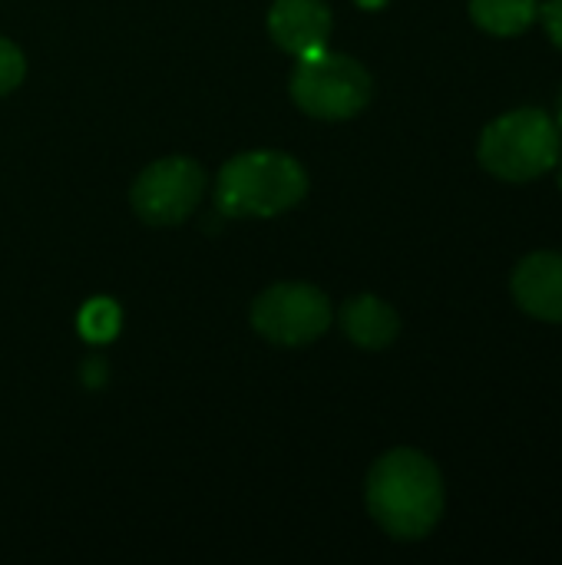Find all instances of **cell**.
I'll return each instance as SVG.
<instances>
[{"label": "cell", "instance_id": "obj_14", "mask_svg": "<svg viewBox=\"0 0 562 565\" xmlns=\"http://www.w3.org/2000/svg\"><path fill=\"white\" fill-rule=\"evenodd\" d=\"M354 3H358V7H364V10H381L388 0H354Z\"/></svg>", "mask_w": 562, "mask_h": 565}, {"label": "cell", "instance_id": "obj_6", "mask_svg": "<svg viewBox=\"0 0 562 565\" xmlns=\"http://www.w3.org/2000/svg\"><path fill=\"white\" fill-rule=\"evenodd\" d=\"M205 195V169L185 156H166L146 166L129 192L132 212L146 225H179Z\"/></svg>", "mask_w": 562, "mask_h": 565}, {"label": "cell", "instance_id": "obj_2", "mask_svg": "<svg viewBox=\"0 0 562 565\" xmlns=\"http://www.w3.org/2000/svg\"><path fill=\"white\" fill-rule=\"evenodd\" d=\"M308 195V175L288 152L255 149L229 159L215 179V205L229 218H272Z\"/></svg>", "mask_w": 562, "mask_h": 565}, {"label": "cell", "instance_id": "obj_1", "mask_svg": "<svg viewBox=\"0 0 562 565\" xmlns=\"http://www.w3.org/2000/svg\"><path fill=\"white\" fill-rule=\"evenodd\" d=\"M364 500L388 536L414 543L444 516V477L427 454L397 447L371 467Z\"/></svg>", "mask_w": 562, "mask_h": 565}, {"label": "cell", "instance_id": "obj_13", "mask_svg": "<svg viewBox=\"0 0 562 565\" xmlns=\"http://www.w3.org/2000/svg\"><path fill=\"white\" fill-rule=\"evenodd\" d=\"M540 13H543L550 40L562 50V0H547V7H540Z\"/></svg>", "mask_w": 562, "mask_h": 565}, {"label": "cell", "instance_id": "obj_7", "mask_svg": "<svg viewBox=\"0 0 562 565\" xmlns=\"http://www.w3.org/2000/svg\"><path fill=\"white\" fill-rule=\"evenodd\" d=\"M268 33L278 50L301 60L328 46L331 10L325 0H275L268 10Z\"/></svg>", "mask_w": 562, "mask_h": 565}, {"label": "cell", "instance_id": "obj_11", "mask_svg": "<svg viewBox=\"0 0 562 565\" xmlns=\"http://www.w3.org/2000/svg\"><path fill=\"white\" fill-rule=\"evenodd\" d=\"M79 324V334L93 344H106L119 334V324H123V311L113 298H93L86 301V308L79 311L76 318Z\"/></svg>", "mask_w": 562, "mask_h": 565}, {"label": "cell", "instance_id": "obj_5", "mask_svg": "<svg viewBox=\"0 0 562 565\" xmlns=\"http://www.w3.org/2000/svg\"><path fill=\"white\" fill-rule=\"evenodd\" d=\"M252 328L282 348H305L331 328V301L305 281H278L252 301Z\"/></svg>", "mask_w": 562, "mask_h": 565}, {"label": "cell", "instance_id": "obj_10", "mask_svg": "<svg viewBox=\"0 0 562 565\" xmlns=\"http://www.w3.org/2000/svg\"><path fill=\"white\" fill-rule=\"evenodd\" d=\"M470 17L480 30L494 36H517L540 17V3L537 0H470Z\"/></svg>", "mask_w": 562, "mask_h": 565}, {"label": "cell", "instance_id": "obj_12", "mask_svg": "<svg viewBox=\"0 0 562 565\" xmlns=\"http://www.w3.org/2000/svg\"><path fill=\"white\" fill-rule=\"evenodd\" d=\"M26 73V60L20 53V46L7 36H0V96L13 93L23 83Z\"/></svg>", "mask_w": 562, "mask_h": 565}, {"label": "cell", "instance_id": "obj_9", "mask_svg": "<svg viewBox=\"0 0 562 565\" xmlns=\"http://www.w3.org/2000/svg\"><path fill=\"white\" fill-rule=\"evenodd\" d=\"M341 331L364 351H384L397 341L401 318L378 295H354L341 308Z\"/></svg>", "mask_w": 562, "mask_h": 565}, {"label": "cell", "instance_id": "obj_15", "mask_svg": "<svg viewBox=\"0 0 562 565\" xmlns=\"http://www.w3.org/2000/svg\"><path fill=\"white\" fill-rule=\"evenodd\" d=\"M556 126H560V132H562V93H560V119H556Z\"/></svg>", "mask_w": 562, "mask_h": 565}, {"label": "cell", "instance_id": "obj_16", "mask_svg": "<svg viewBox=\"0 0 562 565\" xmlns=\"http://www.w3.org/2000/svg\"><path fill=\"white\" fill-rule=\"evenodd\" d=\"M560 185H562V159H560Z\"/></svg>", "mask_w": 562, "mask_h": 565}, {"label": "cell", "instance_id": "obj_3", "mask_svg": "<svg viewBox=\"0 0 562 565\" xmlns=\"http://www.w3.org/2000/svg\"><path fill=\"white\" fill-rule=\"evenodd\" d=\"M560 126L543 109H513L494 119L477 146L480 166L507 182H530L560 162Z\"/></svg>", "mask_w": 562, "mask_h": 565}, {"label": "cell", "instance_id": "obj_8", "mask_svg": "<svg viewBox=\"0 0 562 565\" xmlns=\"http://www.w3.org/2000/svg\"><path fill=\"white\" fill-rule=\"evenodd\" d=\"M513 301L540 318L562 324V255L560 252H533L513 271Z\"/></svg>", "mask_w": 562, "mask_h": 565}, {"label": "cell", "instance_id": "obj_4", "mask_svg": "<svg viewBox=\"0 0 562 565\" xmlns=\"http://www.w3.org/2000/svg\"><path fill=\"white\" fill-rule=\"evenodd\" d=\"M374 96L371 73L344 53H331L328 46L298 60L291 73V99L301 113L315 119H351Z\"/></svg>", "mask_w": 562, "mask_h": 565}]
</instances>
